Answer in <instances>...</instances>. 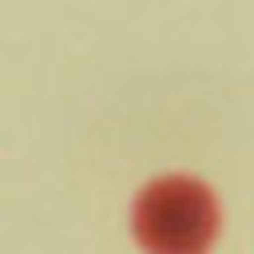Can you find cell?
Instances as JSON below:
<instances>
[{
    "label": "cell",
    "instance_id": "1",
    "mask_svg": "<svg viewBox=\"0 0 254 254\" xmlns=\"http://www.w3.org/2000/svg\"><path fill=\"white\" fill-rule=\"evenodd\" d=\"M131 226L147 254H206L218 230V210L202 183L167 175L139 194Z\"/></svg>",
    "mask_w": 254,
    "mask_h": 254
}]
</instances>
